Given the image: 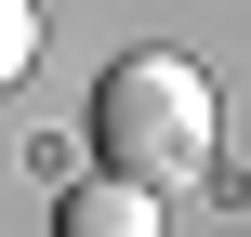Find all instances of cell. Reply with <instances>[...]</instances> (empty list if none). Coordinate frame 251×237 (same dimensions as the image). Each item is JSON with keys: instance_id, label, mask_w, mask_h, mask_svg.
Here are the masks:
<instances>
[{"instance_id": "6da1fadb", "label": "cell", "mask_w": 251, "mask_h": 237, "mask_svg": "<svg viewBox=\"0 0 251 237\" xmlns=\"http://www.w3.org/2000/svg\"><path fill=\"white\" fill-rule=\"evenodd\" d=\"M93 145H106V172L146 185V198L199 185V172H212V79H199L185 53H119L106 92H93Z\"/></svg>"}, {"instance_id": "7a4b0ae2", "label": "cell", "mask_w": 251, "mask_h": 237, "mask_svg": "<svg viewBox=\"0 0 251 237\" xmlns=\"http://www.w3.org/2000/svg\"><path fill=\"white\" fill-rule=\"evenodd\" d=\"M66 237H159V198L106 172V185H79V198H66Z\"/></svg>"}, {"instance_id": "3957f363", "label": "cell", "mask_w": 251, "mask_h": 237, "mask_svg": "<svg viewBox=\"0 0 251 237\" xmlns=\"http://www.w3.org/2000/svg\"><path fill=\"white\" fill-rule=\"evenodd\" d=\"M26 66H40V13H26V0H0V92H13Z\"/></svg>"}]
</instances>
